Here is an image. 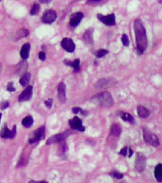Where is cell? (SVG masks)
Instances as JSON below:
<instances>
[{
	"instance_id": "40",
	"label": "cell",
	"mask_w": 162,
	"mask_h": 183,
	"mask_svg": "<svg viewBox=\"0 0 162 183\" xmlns=\"http://www.w3.org/2000/svg\"><path fill=\"white\" fill-rule=\"evenodd\" d=\"M1 70H2V66H1V64H0V73H1Z\"/></svg>"
},
{
	"instance_id": "7",
	"label": "cell",
	"mask_w": 162,
	"mask_h": 183,
	"mask_svg": "<svg viewBox=\"0 0 162 183\" xmlns=\"http://www.w3.org/2000/svg\"><path fill=\"white\" fill-rule=\"evenodd\" d=\"M57 19V13L54 10H47L42 16V22L44 24H52L56 21Z\"/></svg>"
},
{
	"instance_id": "33",
	"label": "cell",
	"mask_w": 162,
	"mask_h": 183,
	"mask_svg": "<svg viewBox=\"0 0 162 183\" xmlns=\"http://www.w3.org/2000/svg\"><path fill=\"white\" fill-rule=\"evenodd\" d=\"M9 107V102L8 101H3V102H1V104H0V108H1L2 110L6 109V108Z\"/></svg>"
},
{
	"instance_id": "9",
	"label": "cell",
	"mask_w": 162,
	"mask_h": 183,
	"mask_svg": "<svg viewBox=\"0 0 162 183\" xmlns=\"http://www.w3.org/2000/svg\"><path fill=\"white\" fill-rule=\"evenodd\" d=\"M17 133V126L14 125L12 129H9L7 126L5 125L4 128H2L1 132H0V137L2 138H14L16 136Z\"/></svg>"
},
{
	"instance_id": "18",
	"label": "cell",
	"mask_w": 162,
	"mask_h": 183,
	"mask_svg": "<svg viewBox=\"0 0 162 183\" xmlns=\"http://www.w3.org/2000/svg\"><path fill=\"white\" fill-rule=\"evenodd\" d=\"M65 64L69 66V67H71V68H73V70H74L75 73L79 72V70H80V61H79V59H75L73 62H69L68 60H65Z\"/></svg>"
},
{
	"instance_id": "28",
	"label": "cell",
	"mask_w": 162,
	"mask_h": 183,
	"mask_svg": "<svg viewBox=\"0 0 162 183\" xmlns=\"http://www.w3.org/2000/svg\"><path fill=\"white\" fill-rule=\"evenodd\" d=\"M40 10V6L37 4V3H34L33 5H32V8L30 10V15H36Z\"/></svg>"
},
{
	"instance_id": "37",
	"label": "cell",
	"mask_w": 162,
	"mask_h": 183,
	"mask_svg": "<svg viewBox=\"0 0 162 183\" xmlns=\"http://www.w3.org/2000/svg\"><path fill=\"white\" fill-rule=\"evenodd\" d=\"M28 183H48L46 181H35V180H30L28 181Z\"/></svg>"
},
{
	"instance_id": "31",
	"label": "cell",
	"mask_w": 162,
	"mask_h": 183,
	"mask_svg": "<svg viewBox=\"0 0 162 183\" xmlns=\"http://www.w3.org/2000/svg\"><path fill=\"white\" fill-rule=\"evenodd\" d=\"M72 112H73V113H74V114H77V113H82V114H84V116L86 115V112H84L82 109H80L79 107H74V108H73V109H72Z\"/></svg>"
},
{
	"instance_id": "5",
	"label": "cell",
	"mask_w": 162,
	"mask_h": 183,
	"mask_svg": "<svg viewBox=\"0 0 162 183\" xmlns=\"http://www.w3.org/2000/svg\"><path fill=\"white\" fill-rule=\"evenodd\" d=\"M146 157L142 153H138L137 154V158H136V162H135V167L138 171H143L146 169Z\"/></svg>"
},
{
	"instance_id": "22",
	"label": "cell",
	"mask_w": 162,
	"mask_h": 183,
	"mask_svg": "<svg viewBox=\"0 0 162 183\" xmlns=\"http://www.w3.org/2000/svg\"><path fill=\"white\" fill-rule=\"evenodd\" d=\"M29 80H30V74L29 73H25V74H23L20 80V83L22 86H27L28 84Z\"/></svg>"
},
{
	"instance_id": "24",
	"label": "cell",
	"mask_w": 162,
	"mask_h": 183,
	"mask_svg": "<svg viewBox=\"0 0 162 183\" xmlns=\"http://www.w3.org/2000/svg\"><path fill=\"white\" fill-rule=\"evenodd\" d=\"M33 124V118H32L31 116H27L25 118H23L22 121V124H23L25 128H29Z\"/></svg>"
},
{
	"instance_id": "14",
	"label": "cell",
	"mask_w": 162,
	"mask_h": 183,
	"mask_svg": "<svg viewBox=\"0 0 162 183\" xmlns=\"http://www.w3.org/2000/svg\"><path fill=\"white\" fill-rule=\"evenodd\" d=\"M32 96V86H27L20 94L19 96V102H25V101H28Z\"/></svg>"
},
{
	"instance_id": "13",
	"label": "cell",
	"mask_w": 162,
	"mask_h": 183,
	"mask_svg": "<svg viewBox=\"0 0 162 183\" xmlns=\"http://www.w3.org/2000/svg\"><path fill=\"white\" fill-rule=\"evenodd\" d=\"M82 19H83V13L76 12L74 14H72L71 16V20H69V25H71L72 28H75L78 26V24L80 23Z\"/></svg>"
},
{
	"instance_id": "15",
	"label": "cell",
	"mask_w": 162,
	"mask_h": 183,
	"mask_svg": "<svg viewBox=\"0 0 162 183\" xmlns=\"http://www.w3.org/2000/svg\"><path fill=\"white\" fill-rule=\"evenodd\" d=\"M65 90H67L65 84L64 82H61L58 86V97L62 103H65V100H67V92H65Z\"/></svg>"
},
{
	"instance_id": "39",
	"label": "cell",
	"mask_w": 162,
	"mask_h": 183,
	"mask_svg": "<svg viewBox=\"0 0 162 183\" xmlns=\"http://www.w3.org/2000/svg\"><path fill=\"white\" fill-rule=\"evenodd\" d=\"M41 3H44V4H46V3H50L51 0H39Z\"/></svg>"
},
{
	"instance_id": "21",
	"label": "cell",
	"mask_w": 162,
	"mask_h": 183,
	"mask_svg": "<svg viewBox=\"0 0 162 183\" xmlns=\"http://www.w3.org/2000/svg\"><path fill=\"white\" fill-rule=\"evenodd\" d=\"M137 112H138V115L141 118H146V117H149V111L146 109V107L141 106V105L138 106Z\"/></svg>"
},
{
	"instance_id": "6",
	"label": "cell",
	"mask_w": 162,
	"mask_h": 183,
	"mask_svg": "<svg viewBox=\"0 0 162 183\" xmlns=\"http://www.w3.org/2000/svg\"><path fill=\"white\" fill-rule=\"evenodd\" d=\"M44 129H45V128H44V126H41V128H39L36 130H34V131L30 134V136H29V143L33 144V143H35V142L41 140L44 136Z\"/></svg>"
},
{
	"instance_id": "35",
	"label": "cell",
	"mask_w": 162,
	"mask_h": 183,
	"mask_svg": "<svg viewBox=\"0 0 162 183\" xmlns=\"http://www.w3.org/2000/svg\"><path fill=\"white\" fill-rule=\"evenodd\" d=\"M38 57H39V59L40 60H42V61H44V60L46 59V55H45V53H44V52H39V54H38Z\"/></svg>"
},
{
	"instance_id": "17",
	"label": "cell",
	"mask_w": 162,
	"mask_h": 183,
	"mask_svg": "<svg viewBox=\"0 0 162 183\" xmlns=\"http://www.w3.org/2000/svg\"><path fill=\"white\" fill-rule=\"evenodd\" d=\"M28 34V31L25 28H20L19 31H17L16 32L14 33L13 35V39L14 40H19L21 38H23V37H25Z\"/></svg>"
},
{
	"instance_id": "12",
	"label": "cell",
	"mask_w": 162,
	"mask_h": 183,
	"mask_svg": "<svg viewBox=\"0 0 162 183\" xmlns=\"http://www.w3.org/2000/svg\"><path fill=\"white\" fill-rule=\"evenodd\" d=\"M69 125H71V128L72 129L78 130V131H81V132H83L85 130V128L82 124V121L78 117H74L72 119H71L69 121Z\"/></svg>"
},
{
	"instance_id": "25",
	"label": "cell",
	"mask_w": 162,
	"mask_h": 183,
	"mask_svg": "<svg viewBox=\"0 0 162 183\" xmlns=\"http://www.w3.org/2000/svg\"><path fill=\"white\" fill-rule=\"evenodd\" d=\"M120 117H121V118L123 119V121L130 122V124H134V122H135L134 118L132 117V115H130L129 113H122L120 115Z\"/></svg>"
},
{
	"instance_id": "34",
	"label": "cell",
	"mask_w": 162,
	"mask_h": 183,
	"mask_svg": "<svg viewBox=\"0 0 162 183\" xmlns=\"http://www.w3.org/2000/svg\"><path fill=\"white\" fill-rule=\"evenodd\" d=\"M7 90L10 91V92H14L15 91V88L13 86V82H9L8 85H7Z\"/></svg>"
},
{
	"instance_id": "10",
	"label": "cell",
	"mask_w": 162,
	"mask_h": 183,
	"mask_svg": "<svg viewBox=\"0 0 162 183\" xmlns=\"http://www.w3.org/2000/svg\"><path fill=\"white\" fill-rule=\"evenodd\" d=\"M61 44H62V47L67 52H68V53H72V52L75 50L74 41L71 38H64L62 40Z\"/></svg>"
},
{
	"instance_id": "43",
	"label": "cell",
	"mask_w": 162,
	"mask_h": 183,
	"mask_svg": "<svg viewBox=\"0 0 162 183\" xmlns=\"http://www.w3.org/2000/svg\"><path fill=\"white\" fill-rule=\"evenodd\" d=\"M0 1H1V0H0Z\"/></svg>"
},
{
	"instance_id": "36",
	"label": "cell",
	"mask_w": 162,
	"mask_h": 183,
	"mask_svg": "<svg viewBox=\"0 0 162 183\" xmlns=\"http://www.w3.org/2000/svg\"><path fill=\"white\" fill-rule=\"evenodd\" d=\"M52 102H53L52 99H48V100L45 101V105H46L48 108H51V106H52Z\"/></svg>"
},
{
	"instance_id": "8",
	"label": "cell",
	"mask_w": 162,
	"mask_h": 183,
	"mask_svg": "<svg viewBox=\"0 0 162 183\" xmlns=\"http://www.w3.org/2000/svg\"><path fill=\"white\" fill-rule=\"evenodd\" d=\"M97 18L99 19V21H101L103 24H105L106 26H114L115 25V15L114 14H110V15H101L99 14Z\"/></svg>"
},
{
	"instance_id": "29",
	"label": "cell",
	"mask_w": 162,
	"mask_h": 183,
	"mask_svg": "<svg viewBox=\"0 0 162 183\" xmlns=\"http://www.w3.org/2000/svg\"><path fill=\"white\" fill-rule=\"evenodd\" d=\"M121 41H122L124 46H129V43H130V41H129V38H128V35L125 34V33L122 35V37H121Z\"/></svg>"
},
{
	"instance_id": "19",
	"label": "cell",
	"mask_w": 162,
	"mask_h": 183,
	"mask_svg": "<svg viewBox=\"0 0 162 183\" xmlns=\"http://www.w3.org/2000/svg\"><path fill=\"white\" fill-rule=\"evenodd\" d=\"M29 50H30V44L25 43V45L22 47L21 50V57L23 60H27L29 55Z\"/></svg>"
},
{
	"instance_id": "11",
	"label": "cell",
	"mask_w": 162,
	"mask_h": 183,
	"mask_svg": "<svg viewBox=\"0 0 162 183\" xmlns=\"http://www.w3.org/2000/svg\"><path fill=\"white\" fill-rule=\"evenodd\" d=\"M116 82L115 80L113 78H103V80H100L96 83V87L99 89H104V88H108L109 86H111Z\"/></svg>"
},
{
	"instance_id": "42",
	"label": "cell",
	"mask_w": 162,
	"mask_h": 183,
	"mask_svg": "<svg viewBox=\"0 0 162 183\" xmlns=\"http://www.w3.org/2000/svg\"><path fill=\"white\" fill-rule=\"evenodd\" d=\"M94 1H99V0H94Z\"/></svg>"
},
{
	"instance_id": "30",
	"label": "cell",
	"mask_w": 162,
	"mask_h": 183,
	"mask_svg": "<svg viewBox=\"0 0 162 183\" xmlns=\"http://www.w3.org/2000/svg\"><path fill=\"white\" fill-rule=\"evenodd\" d=\"M109 174L111 175L112 177L117 178V179H121V178L123 177V174L120 173V172H118V171H111V172H110Z\"/></svg>"
},
{
	"instance_id": "41",
	"label": "cell",
	"mask_w": 162,
	"mask_h": 183,
	"mask_svg": "<svg viewBox=\"0 0 162 183\" xmlns=\"http://www.w3.org/2000/svg\"><path fill=\"white\" fill-rule=\"evenodd\" d=\"M1 117H2V114H0V119H1Z\"/></svg>"
},
{
	"instance_id": "16",
	"label": "cell",
	"mask_w": 162,
	"mask_h": 183,
	"mask_svg": "<svg viewBox=\"0 0 162 183\" xmlns=\"http://www.w3.org/2000/svg\"><path fill=\"white\" fill-rule=\"evenodd\" d=\"M27 70V63L25 60H23L22 62H20L19 64L16 66V73L19 76H23Z\"/></svg>"
},
{
	"instance_id": "38",
	"label": "cell",
	"mask_w": 162,
	"mask_h": 183,
	"mask_svg": "<svg viewBox=\"0 0 162 183\" xmlns=\"http://www.w3.org/2000/svg\"><path fill=\"white\" fill-rule=\"evenodd\" d=\"M132 155H133V151H132L131 149L129 148V150H128V157H132Z\"/></svg>"
},
{
	"instance_id": "20",
	"label": "cell",
	"mask_w": 162,
	"mask_h": 183,
	"mask_svg": "<svg viewBox=\"0 0 162 183\" xmlns=\"http://www.w3.org/2000/svg\"><path fill=\"white\" fill-rule=\"evenodd\" d=\"M154 176L158 182H162V164H158L154 169Z\"/></svg>"
},
{
	"instance_id": "23",
	"label": "cell",
	"mask_w": 162,
	"mask_h": 183,
	"mask_svg": "<svg viewBox=\"0 0 162 183\" xmlns=\"http://www.w3.org/2000/svg\"><path fill=\"white\" fill-rule=\"evenodd\" d=\"M121 133V128L119 124H112L110 128V134L113 136H119Z\"/></svg>"
},
{
	"instance_id": "26",
	"label": "cell",
	"mask_w": 162,
	"mask_h": 183,
	"mask_svg": "<svg viewBox=\"0 0 162 183\" xmlns=\"http://www.w3.org/2000/svg\"><path fill=\"white\" fill-rule=\"evenodd\" d=\"M92 32H93L92 29H88V31L85 32V33H84V39H85V41L88 43H92V41H93V38H92Z\"/></svg>"
},
{
	"instance_id": "27",
	"label": "cell",
	"mask_w": 162,
	"mask_h": 183,
	"mask_svg": "<svg viewBox=\"0 0 162 183\" xmlns=\"http://www.w3.org/2000/svg\"><path fill=\"white\" fill-rule=\"evenodd\" d=\"M108 53V50H106V49H100V50H98L97 52H95V56H96L97 58H102V57H104V56H106Z\"/></svg>"
},
{
	"instance_id": "32",
	"label": "cell",
	"mask_w": 162,
	"mask_h": 183,
	"mask_svg": "<svg viewBox=\"0 0 162 183\" xmlns=\"http://www.w3.org/2000/svg\"><path fill=\"white\" fill-rule=\"evenodd\" d=\"M128 150H129V148L128 147H123L122 149H121V151L119 152V154L121 156H128Z\"/></svg>"
},
{
	"instance_id": "4",
	"label": "cell",
	"mask_w": 162,
	"mask_h": 183,
	"mask_svg": "<svg viewBox=\"0 0 162 183\" xmlns=\"http://www.w3.org/2000/svg\"><path fill=\"white\" fill-rule=\"evenodd\" d=\"M68 135H69V131L58 133V134H56V135H53V136L48 138V140L46 141V144L50 145V144H53V143H59V142L64 141Z\"/></svg>"
},
{
	"instance_id": "3",
	"label": "cell",
	"mask_w": 162,
	"mask_h": 183,
	"mask_svg": "<svg viewBox=\"0 0 162 183\" xmlns=\"http://www.w3.org/2000/svg\"><path fill=\"white\" fill-rule=\"evenodd\" d=\"M143 139H145L146 143L152 145L153 147L159 146V139H158V137L155 134L152 133L150 130H149L146 128H143Z\"/></svg>"
},
{
	"instance_id": "1",
	"label": "cell",
	"mask_w": 162,
	"mask_h": 183,
	"mask_svg": "<svg viewBox=\"0 0 162 183\" xmlns=\"http://www.w3.org/2000/svg\"><path fill=\"white\" fill-rule=\"evenodd\" d=\"M134 32L136 35V43H137L136 50L138 54H143L148 47V37H146L145 26L140 19H137L134 22Z\"/></svg>"
},
{
	"instance_id": "2",
	"label": "cell",
	"mask_w": 162,
	"mask_h": 183,
	"mask_svg": "<svg viewBox=\"0 0 162 183\" xmlns=\"http://www.w3.org/2000/svg\"><path fill=\"white\" fill-rule=\"evenodd\" d=\"M92 101H95L96 103H98L99 105L102 107H110L113 104V99L112 96L108 92H101L99 94L95 95Z\"/></svg>"
}]
</instances>
